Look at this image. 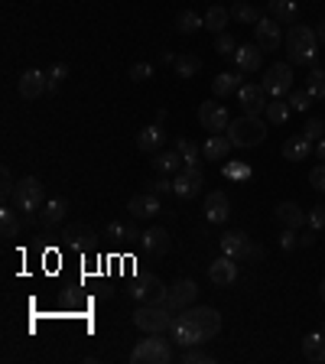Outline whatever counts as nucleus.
Returning a JSON list of instances; mask_svg holds the SVG:
<instances>
[{"mask_svg": "<svg viewBox=\"0 0 325 364\" xmlns=\"http://www.w3.org/2000/svg\"><path fill=\"white\" fill-rule=\"evenodd\" d=\"M173 306L169 302H140L133 309V325L147 335H160V332H169L173 325Z\"/></svg>", "mask_w": 325, "mask_h": 364, "instance_id": "1", "label": "nucleus"}, {"mask_svg": "<svg viewBox=\"0 0 325 364\" xmlns=\"http://www.w3.org/2000/svg\"><path fill=\"white\" fill-rule=\"evenodd\" d=\"M228 140L238 147V150H250L267 140V124L257 118V114H244V118H234L228 124Z\"/></svg>", "mask_w": 325, "mask_h": 364, "instance_id": "2", "label": "nucleus"}, {"mask_svg": "<svg viewBox=\"0 0 325 364\" xmlns=\"http://www.w3.org/2000/svg\"><path fill=\"white\" fill-rule=\"evenodd\" d=\"M315 46H319L315 30H309V26H290V33H286L290 65H313L315 62Z\"/></svg>", "mask_w": 325, "mask_h": 364, "instance_id": "3", "label": "nucleus"}, {"mask_svg": "<svg viewBox=\"0 0 325 364\" xmlns=\"http://www.w3.org/2000/svg\"><path fill=\"white\" fill-rule=\"evenodd\" d=\"M169 361H173V342H166V338H143L130 352V364H169Z\"/></svg>", "mask_w": 325, "mask_h": 364, "instance_id": "4", "label": "nucleus"}, {"mask_svg": "<svg viewBox=\"0 0 325 364\" xmlns=\"http://www.w3.org/2000/svg\"><path fill=\"white\" fill-rule=\"evenodd\" d=\"M13 205L20 208V215L39 212V208H43V182L36 179V176H23V179H17Z\"/></svg>", "mask_w": 325, "mask_h": 364, "instance_id": "5", "label": "nucleus"}, {"mask_svg": "<svg viewBox=\"0 0 325 364\" xmlns=\"http://www.w3.org/2000/svg\"><path fill=\"white\" fill-rule=\"evenodd\" d=\"M127 296L130 300H137V302H169V286H166L160 277H153L150 273V277L130 280Z\"/></svg>", "mask_w": 325, "mask_h": 364, "instance_id": "6", "label": "nucleus"}, {"mask_svg": "<svg viewBox=\"0 0 325 364\" xmlns=\"http://www.w3.org/2000/svg\"><path fill=\"white\" fill-rule=\"evenodd\" d=\"M263 91L270 98H283V95H290L292 91V65L290 62H277L270 65L267 72H263Z\"/></svg>", "mask_w": 325, "mask_h": 364, "instance_id": "7", "label": "nucleus"}, {"mask_svg": "<svg viewBox=\"0 0 325 364\" xmlns=\"http://www.w3.org/2000/svg\"><path fill=\"white\" fill-rule=\"evenodd\" d=\"M283 23H277L273 17H263V20L254 26V43L263 49V53H273V49H280V43H286V36L280 30Z\"/></svg>", "mask_w": 325, "mask_h": 364, "instance_id": "8", "label": "nucleus"}, {"mask_svg": "<svg viewBox=\"0 0 325 364\" xmlns=\"http://www.w3.org/2000/svg\"><path fill=\"white\" fill-rule=\"evenodd\" d=\"M189 319H192V325L202 332V338H215L218 332H221V312L218 309H212V306H195V309H189L185 312Z\"/></svg>", "mask_w": 325, "mask_h": 364, "instance_id": "9", "label": "nucleus"}, {"mask_svg": "<svg viewBox=\"0 0 325 364\" xmlns=\"http://www.w3.org/2000/svg\"><path fill=\"white\" fill-rule=\"evenodd\" d=\"M202 182H205V176H202L198 166H183L173 179V192L179 199H195V195L202 192Z\"/></svg>", "mask_w": 325, "mask_h": 364, "instance_id": "10", "label": "nucleus"}, {"mask_svg": "<svg viewBox=\"0 0 325 364\" xmlns=\"http://www.w3.org/2000/svg\"><path fill=\"white\" fill-rule=\"evenodd\" d=\"M198 120H202V127L205 130L218 134V130H228L231 114H228V107L218 104V101H202V107H198Z\"/></svg>", "mask_w": 325, "mask_h": 364, "instance_id": "11", "label": "nucleus"}, {"mask_svg": "<svg viewBox=\"0 0 325 364\" xmlns=\"http://www.w3.org/2000/svg\"><path fill=\"white\" fill-rule=\"evenodd\" d=\"M238 101H241V107H244V114H257V118L267 111V104H270L263 85H254V82H244V85H241Z\"/></svg>", "mask_w": 325, "mask_h": 364, "instance_id": "12", "label": "nucleus"}, {"mask_svg": "<svg viewBox=\"0 0 325 364\" xmlns=\"http://www.w3.org/2000/svg\"><path fill=\"white\" fill-rule=\"evenodd\" d=\"M169 335H173L176 348H192V345L205 342V338H202V332L192 325V319H189V316H179V319H173V325H169Z\"/></svg>", "mask_w": 325, "mask_h": 364, "instance_id": "13", "label": "nucleus"}, {"mask_svg": "<svg viewBox=\"0 0 325 364\" xmlns=\"http://www.w3.org/2000/svg\"><path fill=\"white\" fill-rule=\"evenodd\" d=\"M195 300H198V283H195V280L183 277V280H176L173 286H169V306H173L176 312L189 309Z\"/></svg>", "mask_w": 325, "mask_h": 364, "instance_id": "14", "label": "nucleus"}, {"mask_svg": "<svg viewBox=\"0 0 325 364\" xmlns=\"http://www.w3.org/2000/svg\"><path fill=\"white\" fill-rule=\"evenodd\" d=\"M46 88H49V75H46V72H39V69L23 72L20 82H17V91H20V98H26V101H36V98L43 95Z\"/></svg>", "mask_w": 325, "mask_h": 364, "instance_id": "15", "label": "nucleus"}, {"mask_svg": "<svg viewBox=\"0 0 325 364\" xmlns=\"http://www.w3.org/2000/svg\"><path fill=\"white\" fill-rule=\"evenodd\" d=\"M140 244L147 254H153V257H162V254H169V247H173V237H169V231L166 228H147L140 235Z\"/></svg>", "mask_w": 325, "mask_h": 364, "instance_id": "16", "label": "nucleus"}, {"mask_svg": "<svg viewBox=\"0 0 325 364\" xmlns=\"http://www.w3.org/2000/svg\"><path fill=\"white\" fill-rule=\"evenodd\" d=\"M228 215H231V202H228V192L215 189V192L205 195V218L212 225H225Z\"/></svg>", "mask_w": 325, "mask_h": 364, "instance_id": "17", "label": "nucleus"}, {"mask_svg": "<svg viewBox=\"0 0 325 364\" xmlns=\"http://www.w3.org/2000/svg\"><path fill=\"white\" fill-rule=\"evenodd\" d=\"M208 280L215 283V286H231L234 280H238V260L234 257H221V260H212V267H208Z\"/></svg>", "mask_w": 325, "mask_h": 364, "instance_id": "18", "label": "nucleus"}, {"mask_svg": "<svg viewBox=\"0 0 325 364\" xmlns=\"http://www.w3.org/2000/svg\"><path fill=\"white\" fill-rule=\"evenodd\" d=\"M127 212L133 215V218H156V215L162 212V205H160V195H153L150 189L143 195H133L127 202Z\"/></svg>", "mask_w": 325, "mask_h": 364, "instance_id": "19", "label": "nucleus"}, {"mask_svg": "<svg viewBox=\"0 0 325 364\" xmlns=\"http://www.w3.org/2000/svg\"><path fill=\"white\" fill-rule=\"evenodd\" d=\"M59 306H62V316H72V319H82V316H88V296L82 293V289H62L59 293Z\"/></svg>", "mask_w": 325, "mask_h": 364, "instance_id": "20", "label": "nucleus"}, {"mask_svg": "<svg viewBox=\"0 0 325 364\" xmlns=\"http://www.w3.org/2000/svg\"><path fill=\"white\" fill-rule=\"evenodd\" d=\"M68 199H53V202H46V208H39V225L46 228V231H53L55 225H62L65 215H68Z\"/></svg>", "mask_w": 325, "mask_h": 364, "instance_id": "21", "label": "nucleus"}, {"mask_svg": "<svg viewBox=\"0 0 325 364\" xmlns=\"http://www.w3.org/2000/svg\"><path fill=\"white\" fill-rule=\"evenodd\" d=\"M277 221H280L283 228H292V231H299V228L309 221V215H306L296 202H280V205H277Z\"/></svg>", "mask_w": 325, "mask_h": 364, "instance_id": "22", "label": "nucleus"}, {"mask_svg": "<svg viewBox=\"0 0 325 364\" xmlns=\"http://www.w3.org/2000/svg\"><path fill=\"white\" fill-rule=\"evenodd\" d=\"M234 62H238L241 72H260V65H263V49H260L257 43L238 46V53H234Z\"/></svg>", "mask_w": 325, "mask_h": 364, "instance_id": "23", "label": "nucleus"}, {"mask_svg": "<svg viewBox=\"0 0 325 364\" xmlns=\"http://www.w3.org/2000/svg\"><path fill=\"white\" fill-rule=\"evenodd\" d=\"M162 143H166V130H162L160 124L143 127L140 134H137V150H143V153H160Z\"/></svg>", "mask_w": 325, "mask_h": 364, "instance_id": "24", "label": "nucleus"}, {"mask_svg": "<svg viewBox=\"0 0 325 364\" xmlns=\"http://www.w3.org/2000/svg\"><path fill=\"white\" fill-rule=\"evenodd\" d=\"M313 153V140L306 137V134H296V137H290L286 143H283V156L290 163H299V160H306Z\"/></svg>", "mask_w": 325, "mask_h": 364, "instance_id": "25", "label": "nucleus"}, {"mask_svg": "<svg viewBox=\"0 0 325 364\" xmlns=\"http://www.w3.org/2000/svg\"><path fill=\"white\" fill-rule=\"evenodd\" d=\"M267 17H273L277 23H296V17H299V7H296V0H270L267 3Z\"/></svg>", "mask_w": 325, "mask_h": 364, "instance_id": "26", "label": "nucleus"}, {"mask_svg": "<svg viewBox=\"0 0 325 364\" xmlns=\"http://www.w3.org/2000/svg\"><path fill=\"white\" fill-rule=\"evenodd\" d=\"M231 150H234V143H231L228 137H221V134H212V137L205 140V147H202L205 160H212V163H221Z\"/></svg>", "mask_w": 325, "mask_h": 364, "instance_id": "27", "label": "nucleus"}, {"mask_svg": "<svg viewBox=\"0 0 325 364\" xmlns=\"http://www.w3.org/2000/svg\"><path fill=\"white\" fill-rule=\"evenodd\" d=\"M241 85H244V82H241V75H238V72H221V75H218L215 82H212V95H215V98L238 95V91H241Z\"/></svg>", "mask_w": 325, "mask_h": 364, "instance_id": "28", "label": "nucleus"}, {"mask_svg": "<svg viewBox=\"0 0 325 364\" xmlns=\"http://www.w3.org/2000/svg\"><path fill=\"white\" fill-rule=\"evenodd\" d=\"M62 241L68 247H78V251H85V247H91V228L88 225H82V221H78V225H68L62 231Z\"/></svg>", "mask_w": 325, "mask_h": 364, "instance_id": "29", "label": "nucleus"}, {"mask_svg": "<svg viewBox=\"0 0 325 364\" xmlns=\"http://www.w3.org/2000/svg\"><path fill=\"white\" fill-rule=\"evenodd\" d=\"M248 231H228L225 237H221V254H228V257L238 260L241 254H244V247H248Z\"/></svg>", "mask_w": 325, "mask_h": 364, "instance_id": "30", "label": "nucleus"}, {"mask_svg": "<svg viewBox=\"0 0 325 364\" xmlns=\"http://www.w3.org/2000/svg\"><path fill=\"white\" fill-rule=\"evenodd\" d=\"M183 153L179 150H160L153 153V166H156V172H179L183 170Z\"/></svg>", "mask_w": 325, "mask_h": 364, "instance_id": "31", "label": "nucleus"}, {"mask_svg": "<svg viewBox=\"0 0 325 364\" xmlns=\"http://www.w3.org/2000/svg\"><path fill=\"white\" fill-rule=\"evenodd\" d=\"M303 354H306V361L325 364V335H319V332L306 335L303 338Z\"/></svg>", "mask_w": 325, "mask_h": 364, "instance_id": "32", "label": "nucleus"}, {"mask_svg": "<svg viewBox=\"0 0 325 364\" xmlns=\"http://www.w3.org/2000/svg\"><path fill=\"white\" fill-rule=\"evenodd\" d=\"M228 17H231V13H228V7H221V3H212V7L205 10V30H212L215 36H218V33H225L228 30Z\"/></svg>", "mask_w": 325, "mask_h": 364, "instance_id": "33", "label": "nucleus"}, {"mask_svg": "<svg viewBox=\"0 0 325 364\" xmlns=\"http://www.w3.org/2000/svg\"><path fill=\"white\" fill-rule=\"evenodd\" d=\"M202 72V59L195 53H185V55H176V75L179 78H195Z\"/></svg>", "mask_w": 325, "mask_h": 364, "instance_id": "34", "label": "nucleus"}, {"mask_svg": "<svg viewBox=\"0 0 325 364\" xmlns=\"http://www.w3.org/2000/svg\"><path fill=\"white\" fill-rule=\"evenodd\" d=\"M176 30L179 33H198V30H205V17L202 13H195V10H183L179 17H176Z\"/></svg>", "mask_w": 325, "mask_h": 364, "instance_id": "35", "label": "nucleus"}, {"mask_svg": "<svg viewBox=\"0 0 325 364\" xmlns=\"http://www.w3.org/2000/svg\"><path fill=\"white\" fill-rule=\"evenodd\" d=\"M231 17L241 23H250V26H257L260 20H263V10L260 7H254V3H244V0H238L234 7H231Z\"/></svg>", "mask_w": 325, "mask_h": 364, "instance_id": "36", "label": "nucleus"}, {"mask_svg": "<svg viewBox=\"0 0 325 364\" xmlns=\"http://www.w3.org/2000/svg\"><path fill=\"white\" fill-rule=\"evenodd\" d=\"M306 91L313 95V101H325V69H309Z\"/></svg>", "mask_w": 325, "mask_h": 364, "instance_id": "37", "label": "nucleus"}, {"mask_svg": "<svg viewBox=\"0 0 325 364\" xmlns=\"http://www.w3.org/2000/svg\"><path fill=\"white\" fill-rule=\"evenodd\" d=\"M176 150L183 153L185 166H198V160L205 156V153H202V147H198V143H192V140H185V137H176Z\"/></svg>", "mask_w": 325, "mask_h": 364, "instance_id": "38", "label": "nucleus"}, {"mask_svg": "<svg viewBox=\"0 0 325 364\" xmlns=\"http://www.w3.org/2000/svg\"><path fill=\"white\" fill-rule=\"evenodd\" d=\"M290 114H292V107H290V101H283V98H273L270 104H267V120H270V124H286Z\"/></svg>", "mask_w": 325, "mask_h": 364, "instance_id": "39", "label": "nucleus"}, {"mask_svg": "<svg viewBox=\"0 0 325 364\" xmlns=\"http://www.w3.org/2000/svg\"><path fill=\"white\" fill-rule=\"evenodd\" d=\"M104 235H108L111 241H124V244H127V241H133V237H140L143 231H137V225H120V221H111Z\"/></svg>", "mask_w": 325, "mask_h": 364, "instance_id": "40", "label": "nucleus"}, {"mask_svg": "<svg viewBox=\"0 0 325 364\" xmlns=\"http://www.w3.org/2000/svg\"><path fill=\"white\" fill-rule=\"evenodd\" d=\"M215 53L225 55V59H234L238 43H234V36H231V33H218V36H215Z\"/></svg>", "mask_w": 325, "mask_h": 364, "instance_id": "41", "label": "nucleus"}, {"mask_svg": "<svg viewBox=\"0 0 325 364\" xmlns=\"http://www.w3.org/2000/svg\"><path fill=\"white\" fill-rule=\"evenodd\" d=\"M183 364H215V358L202 352V345H192V348H183Z\"/></svg>", "mask_w": 325, "mask_h": 364, "instance_id": "42", "label": "nucleus"}, {"mask_svg": "<svg viewBox=\"0 0 325 364\" xmlns=\"http://www.w3.org/2000/svg\"><path fill=\"white\" fill-rule=\"evenodd\" d=\"M0 225H3V237H13L20 231V218H17L10 208H3V212H0Z\"/></svg>", "mask_w": 325, "mask_h": 364, "instance_id": "43", "label": "nucleus"}, {"mask_svg": "<svg viewBox=\"0 0 325 364\" xmlns=\"http://www.w3.org/2000/svg\"><path fill=\"white\" fill-rule=\"evenodd\" d=\"M290 107L306 114V107H313V95H309L306 88H303V91H290Z\"/></svg>", "mask_w": 325, "mask_h": 364, "instance_id": "44", "label": "nucleus"}, {"mask_svg": "<svg viewBox=\"0 0 325 364\" xmlns=\"http://www.w3.org/2000/svg\"><path fill=\"white\" fill-rule=\"evenodd\" d=\"M221 172H225L228 179H248L250 166H248V163H228V166H221Z\"/></svg>", "mask_w": 325, "mask_h": 364, "instance_id": "45", "label": "nucleus"}, {"mask_svg": "<svg viewBox=\"0 0 325 364\" xmlns=\"http://www.w3.org/2000/svg\"><path fill=\"white\" fill-rule=\"evenodd\" d=\"M0 192H3V199H13V189H17V179H13V172H10V166H3L0 170Z\"/></svg>", "mask_w": 325, "mask_h": 364, "instance_id": "46", "label": "nucleus"}, {"mask_svg": "<svg viewBox=\"0 0 325 364\" xmlns=\"http://www.w3.org/2000/svg\"><path fill=\"white\" fill-rule=\"evenodd\" d=\"M68 75V65H53V69H49V91H59V85H62V78Z\"/></svg>", "mask_w": 325, "mask_h": 364, "instance_id": "47", "label": "nucleus"}, {"mask_svg": "<svg viewBox=\"0 0 325 364\" xmlns=\"http://www.w3.org/2000/svg\"><path fill=\"white\" fill-rule=\"evenodd\" d=\"M322 130H325V120L322 118H309V120H306V127H303V134L309 140H322Z\"/></svg>", "mask_w": 325, "mask_h": 364, "instance_id": "48", "label": "nucleus"}, {"mask_svg": "<svg viewBox=\"0 0 325 364\" xmlns=\"http://www.w3.org/2000/svg\"><path fill=\"white\" fill-rule=\"evenodd\" d=\"M309 225H313V231H325V205L309 208Z\"/></svg>", "mask_w": 325, "mask_h": 364, "instance_id": "49", "label": "nucleus"}, {"mask_svg": "<svg viewBox=\"0 0 325 364\" xmlns=\"http://www.w3.org/2000/svg\"><path fill=\"white\" fill-rule=\"evenodd\" d=\"M150 192H153V195L173 192V179H166V172H160V176H156V179L150 182Z\"/></svg>", "mask_w": 325, "mask_h": 364, "instance_id": "50", "label": "nucleus"}, {"mask_svg": "<svg viewBox=\"0 0 325 364\" xmlns=\"http://www.w3.org/2000/svg\"><path fill=\"white\" fill-rule=\"evenodd\" d=\"M130 78H133V82H150V78H153V65L150 62H137L133 69H130Z\"/></svg>", "mask_w": 325, "mask_h": 364, "instance_id": "51", "label": "nucleus"}, {"mask_svg": "<svg viewBox=\"0 0 325 364\" xmlns=\"http://www.w3.org/2000/svg\"><path fill=\"white\" fill-rule=\"evenodd\" d=\"M263 254H267V251H263V244H248V247H244V254H241L238 260H250V264H260V260H263Z\"/></svg>", "mask_w": 325, "mask_h": 364, "instance_id": "52", "label": "nucleus"}, {"mask_svg": "<svg viewBox=\"0 0 325 364\" xmlns=\"http://www.w3.org/2000/svg\"><path fill=\"white\" fill-rule=\"evenodd\" d=\"M309 182H313V189H319V192H325V163H319V166H313V172H309Z\"/></svg>", "mask_w": 325, "mask_h": 364, "instance_id": "53", "label": "nucleus"}, {"mask_svg": "<svg viewBox=\"0 0 325 364\" xmlns=\"http://www.w3.org/2000/svg\"><path fill=\"white\" fill-rule=\"evenodd\" d=\"M280 247L283 251H296V247H299V235H296L292 228H286V231L280 235Z\"/></svg>", "mask_w": 325, "mask_h": 364, "instance_id": "54", "label": "nucleus"}, {"mask_svg": "<svg viewBox=\"0 0 325 364\" xmlns=\"http://www.w3.org/2000/svg\"><path fill=\"white\" fill-rule=\"evenodd\" d=\"M315 36H319V43H325V20L315 26Z\"/></svg>", "mask_w": 325, "mask_h": 364, "instance_id": "55", "label": "nucleus"}, {"mask_svg": "<svg viewBox=\"0 0 325 364\" xmlns=\"http://www.w3.org/2000/svg\"><path fill=\"white\" fill-rule=\"evenodd\" d=\"M299 244H306V247L315 244V235H299Z\"/></svg>", "mask_w": 325, "mask_h": 364, "instance_id": "56", "label": "nucleus"}, {"mask_svg": "<svg viewBox=\"0 0 325 364\" xmlns=\"http://www.w3.org/2000/svg\"><path fill=\"white\" fill-rule=\"evenodd\" d=\"M315 153H319V160H322V163H325V137H322V140H319V147H315Z\"/></svg>", "mask_w": 325, "mask_h": 364, "instance_id": "57", "label": "nucleus"}, {"mask_svg": "<svg viewBox=\"0 0 325 364\" xmlns=\"http://www.w3.org/2000/svg\"><path fill=\"white\" fill-rule=\"evenodd\" d=\"M319 296H322V300H325V280H322V283H319Z\"/></svg>", "mask_w": 325, "mask_h": 364, "instance_id": "58", "label": "nucleus"}]
</instances>
